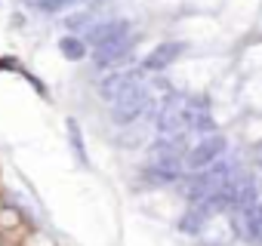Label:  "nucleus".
Wrapping results in <instances>:
<instances>
[{"label": "nucleus", "instance_id": "obj_4", "mask_svg": "<svg viewBox=\"0 0 262 246\" xmlns=\"http://www.w3.org/2000/svg\"><path fill=\"white\" fill-rule=\"evenodd\" d=\"M182 50H185L182 43H161V46L151 50V56L142 62V68H145V71H164L167 65H173V62L182 56Z\"/></svg>", "mask_w": 262, "mask_h": 246}, {"label": "nucleus", "instance_id": "obj_6", "mask_svg": "<svg viewBox=\"0 0 262 246\" xmlns=\"http://www.w3.org/2000/svg\"><path fill=\"white\" fill-rule=\"evenodd\" d=\"M129 46H133V37H129V34L114 37V40L96 46V62H99V65H114L117 59H123V56L129 53Z\"/></svg>", "mask_w": 262, "mask_h": 246}, {"label": "nucleus", "instance_id": "obj_8", "mask_svg": "<svg viewBox=\"0 0 262 246\" xmlns=\"http://www.w3.org/2000/svg\"><path fill=\"white\" fill-rule=\"evenodd\" d=\"M59 50L65 53V59H83L86 56V46H83V40H77V37H62L59 40Z\"/></svg>", "mask_w": 262, "mask_h": 246}, {"label": "nucleus", "instance_id": "obj_1", "mask_svg": "<svg viewBox=\"0 0 262 246\" xmlns=\"http://www.w3.org/2000/svg\"><path fill=\"white\" fill-rule=\"evenodd\" d=\"M148 108H151V92H148V86H145L142 80H136L133 86H126V89L111 102V117H114L117 123H133V120H139Z\"/></svg>", "mask_w": 262, "mask_h": 246}, {"label": "nucleus", "instance_id": "obj_11", "mask_svg": "<svg viewBox=\"0 0 262 246\" xmlns=\"http://www.w3.org/2000/svg\"><path fill=\"white\" fill-rule=\"evenodd\" d=\"M25 4L37 13H53V10H62L65 4H71V0H25Z\"/></svg>", "mask_w": 262, "mask_h": 246}, {"label": "nucleus", "instance_id": "obj_3", "mask_svg": "<svg viewBox=\"0 0 262 246\" xmlns=\"http://www.w3.org/2000/svg\"><path fill=\"white\" fill-rule=\"evenodd\" d=\"M222 151H225V139L222 136H204L182 160H185V166L188 169H204V166H210V163H216L219 157H222Z\"/></svg>", "mask_w": 262, "mask_h": 246}, {"label": "nucleus", "instance_id": "obj_5", "mask_svg": "<svg viewBox=\"0 0 262 246\" xmlns=\"http://www.w3.org/2000/svg\"><path fill=\"white\" fill-rule=\"evenodd\" d=\"M136 80H142L139 77V71H117V74H108L105 80H102V95H105V102H114L126 86H133Z\"/></svg>", "mask_w": 262, "mask_h": 246}, {"label": "nucleus", "instance_id": "obj_9", "mask_svg": "<svg viewBox=\"0 0 262 246\" xmlns=\"http://www.w3.org/2000/svg\"><path fill=\"white\" fill-rule=\"evenodd\" d=\"M204 222H207V212H204L201 206H194L191 212H185V218H182V231H185V234H198V231L204 228Z\"/></svg>", "mask_w": 262, "mask_h": 246}, {"label": "nucleus", "instance_id": "obj_2", "mask_svg": "<svg viewBox=\"0 0 262 246\" xmlns=\"http://www.w3.org/2000/svg\"><path fill=\"white\" fill-rule=\"evenodd\" d=\"M228 182H231V166H228V163H210V166H204L198 176H191V182H188V197H191L194 203H201V200L219 194Z\"/></svg>", "mask_w": 262, "mask_h": 246}, {"label": "nucleus", "instance_id": "obj_10", "mask_svg": "<svg viewBox=\"0 0 262 246\" xmlns=\"http://www.w3.org/2000/svg\"><path fill=\"white\" fill-rule=\"evenodd\" d=\"M68 136H71V148L77 154L80 163H86V154H83V139H80V127H77V120H68Z\"/></svg>", "mask_w": 262, "mask_h": 246}, {"label": "nucleus", "instance_id": "obj_7", "mask_svg": "<svg viewBox=\"0 0 262 246\" xmlns=\"http://www.w3.org/2000/svg\"><path fill=\"white\" fill-rule=\"evenodd\" d=\"M123 34H129L126 22H102V25H93L86 31V43L90 46H102V43H108L114 37H123Z\"/></svg>", "mask_w": 262, "mask_h": 246}]
</instances>
